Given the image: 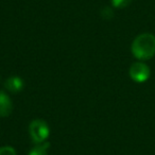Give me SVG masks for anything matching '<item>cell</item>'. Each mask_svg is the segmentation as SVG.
Returning a JSON list of instances; mask_svg holds the SVG:
<instances>
[{
	"label": "cell",
	"instance_id": "5b68a950",
	"mask_svg": "<svg viewBox=\"0 0 155 155\" xmlns=\"http://www.w3.org/2000/svg\"><path fill=\"white\" fill-rule=\"evenodd\" d=\"M5 86L8 88V91L11 93H19L25 86V83L22 79L17 75H12V77L8 78V80L5 81Z\"/></svg>",
	"mask_w": 155,
	"mask_h": 155
},
{
	"label": "cell",
	"instance_id": "277c9868",
	"mask_svg": "<svg viewBox=\"0 0 155 155\" xmlns=\"http://www.w3.org/2000/svg\"><path fill=\"white\" fill-rule=\"evenodd\" d=\"M13 110L11 98L5 93L0 91V117H7Z\"/></svg>",
	"mask_w": 155,
	"mask_h": 155
},
{
	"label": "cell",
	"instance_id": "9c48e42d",
	"mask_svg": "<svg viewBox=\"0 0 155 155\" xmlns=\"http://www.w3.org/2000/svg\"><path fill=\"white\" fill-rule=\"evenodd\" d=\"M0 155H17L14 148L9 146H5L0 148Z\"/></svg>",
	"mask_w": 155,
	"mask_h": 155
},
{
	"label": "cell",
	"instance_id": "7a4b0ae2",
	"mask_svg": "<svg viewBox=\"0 0 155 155\" xmlns=\"http://www.w3.org/2000/svg\"><path fill=\"white\" fill-rule=\"evenodd\" d=\"M29 133L35 143H43L50 135L49 125L41 119H35L29 125Z\"/></svg>",
	"mask_w": 155,
	"mask_h": 155
},
{
	"label": "cell",
	"instance_id": "ba28073f",
	"mask_svg": "<svg viewBox=\"0 0 155 155\" xmlns=\"http://www.w3.org/2000/svg\"><path fill=\"white\" fill-rule=\"evenodd\" d=\"M101 15H102V17H103L104 19H112V18L114 17V11H113L110 8L105 7V8H103V9H102Z\"/></svg>",
	"mask_w": 155,
	"mask_h": 155
},
{
	"label": "cell",
	"instance_id": "8992f818",
	"mask_svg": "<svg viewBox=\"0 0 155 155\" xmlns=\"http://www.w3.org/2000/svg\"><path fill=\"white\" fill-rule=\"evenodd\" d=\"M49 142H43V143H36L33 147L28 155H48V149H49Z\"/></svg>",
	"mask_w": 155,
	"mask_h": 155
},
{
	"label": "cell",
	"instance_id": "52a82bcc",
	"mask_svg": "<svg viewBox=\"0 0 155 155\" xmlns=\"http://www.w3.org/2000/svg\"><path fill=\"white\" fill-rule=\"evenodd\" d=\"M133 0H112V5L116 9H124L129 7Z\"/></svg>",
	"mask_w": 155,
	"mask_h": 155
},
{
	"label": "cell",
	"instance_id": "3957f363",
	"mask_svg": "<svg viewBox=\"0 0 155 155\" xmlns=\"http://www.w3.org/2000/svg\"><path fill=\"white\" fill-rule=\"evenodd\" d=\"M130 77L137 83L146 82L150 78V68L148 65L141 62H136L130 67Z\"/></svg>",
	"mask_w": 155,
	"mask_h": 155
},
{
	"label": "cell",
	"instance_id": "6da1fadb",
	"mask_svg": "<svg viewBox=\"0 0 155 155\" xmlns=\"http://www.w3.org/2000/svg\"><path fill=\"white\" fill-rule=\"evenodd\" d=\"M132 53L137 60H150L155 55V36L151 33H142L134 39Z\"/></svg>",
	"mask_w": 155,
	"mask_h": 155
}]
</instances>
